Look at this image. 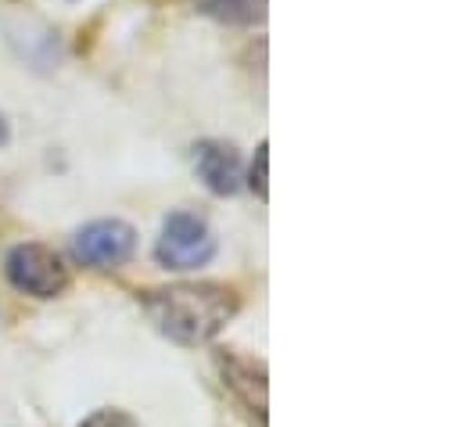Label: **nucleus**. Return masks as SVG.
Masks as SVG:
<instances>
[{
    "instance_id": "obj_1",
    "label": "nucleus",
    "mask_w": 463,
    "mask_h": 427,
    "mask_svg": "<svg viewBox=\"0 0 463 427\" xmlns=\"http://www.w3.org/2000/svg\"><path fill=\"white\" fill-rule=\"evenodd\" d=\"M144 313L169 341L205 345L213 341L237 313V295L223 284H176L151 291Z\"/></svg>"
},
{
    "instance_id": "obj_2",
    "label": "nucleus",
    "mask_w": 463,
    "mask_h": 427,
    "mask_svg": "<svg viewBox=\"0 0 463 427\" xmlns=\"http://www.w3.org/2000/svg\"><path fill=\"white\" fill-rule=\"evenodd\" d=\"M216 255V237L209 230V223L194 213H173L162 223V237L155 244V259L165 270L187 273V270H202L209 259Z\"/></svg>"
},
{
    "instance_id": "obj_3",
    "label": "nucleus",
    "mask_w": 463,
    "mask_h": 427,
    "mask_svg": "<svg viewBox=\"0 0 463 427\" xmlns=\"http://www.w3.org/2000/svg\"><path fill=\"white\" fill-rule=\"evenodd\" d=\"M4 273L11 280L14 291L33 295V299H54L69 288V266L61 262V255L47 244H14L7 251Z\"/></svg>"
},
{
    "instance_id": "obj_4",
    "label": "nucleus",
    "mask_w": 463,
    "mask_h": 427,
    "mask_svg": "<svg viewBox=\"0 0 463 427\" xmlns=\"http://www.w3.org/2000/svg\"><path fill=\"white\" fill-rule=\"evenodd\" d=\"M137 248V233L129 223L122 219H98V223H87L76 237H72V255L83 262V266H94V270H116L122 266Z\"/></svg>"
},
{
    "instance_id": "obj_5",
    "label": "nucleus",
    "mask_w": 463,
    "mask_h": 427,
    "mask_svg": "<svg viewBox=\"0 0 463 427\" xmlns=\"http://www.w3.org/2000/svg\"><path fill=\"white\" fill-rule=\"evenodd\" d=\"M198 176L202 184L220 195V198H231L241 191V180H244V166H241V155L237 147L227 140H205L198 144Z\"/></svg>"
},
{
    "instance_id": "obj_6",
    "label": "nucleus",
    "mask_w": 463,
    "mask_h": 427,
    "mask_svg": "<svg viewBox=\"0 0 463 427\" xmlns=\"http://www.w3.org/2000/svg\"><path fill=\"white\" fill-rule=\"evenodd\" d=\"M216 366H220L227 388L262 421L266 417V366L248 356H237V352H216Z\"/></svg>"
},
{
    "instance_id": "obj_7",
    "label": "nucleus",
    "mask_w": 463,
    "mask_h": 427,
    "mask_svg": "<svg viewBox=\"0 0 463 427\" xmlns=\"http://www.w3.org/2000/svg\"><path fill=\"white\" fill-rule=\"evenodd\" d=\"M194 7L227 25H255L266 18V0H194Z\"/></svg>"
},
{
    "instance_id": "obj_8",
    "label": "nucleus",
    "mask_w": 463,
    "mask_h": 427,
    "mask_svg": "<svg viewBox=\"0 0 463 427\" xmlns=\"http://www.w3.org/2000/svg\"><path fill=\"white\" fill-rule=\"evenodd\" d=\"M266 151H269V144L262 140V144H259V151H255V162H251V180H248V184H251V191H255L262 202H266V195H269V191H266V162H269V155H266Z\"/></svg>"
},
{
    "instance_id": "obj_9",
    "label": "nucleus",
    "mask_w": 463,
    "mask_h": 427,
    "mask_svg": "<svg viewBox=\"0 0 463 427\" xmlns=\"http://www.w3.org/2000/svg\"><path fill=\"white\" fill-rule=\"evenodd\" d=\"M80 427H137V421L129 413H122V410H98Z\"/></svg>"
},
{
    "instance_id": "obj_10",
    "label": "nucleus",
    "mask_w": 463,
    "mask_h": 427,
    "mask_svg": "<svg viewBox=\"0 0 463 427\" xmlns=\"http://www.w3.org/2000/svg\"><path fill=\"white\" fill-rule=\"evenodd\" d=\"M7 144V122H4V115H0V147Z\"/></svg>"
}]
</instances>
